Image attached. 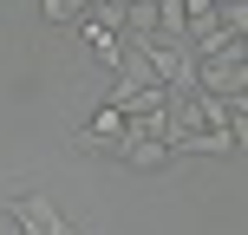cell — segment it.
<instances>
[{"label": "cell", "mask_w": 248, "mask_h": 235, "mask_svg": "<svg viewBox=\"0 0 248 235\" xmlns=\"http://www.w3.org/2000/svg\"><path fill=\"white\" fill-rule=\"evenodd\" d=\"M85 137H124V111H111V105H105V111L85 124Z\"/></svg>", "instance_id": "6"}, {"label": "cell", "mask_w": 248, "mask_h": 235, "mask_svg": "<svg viewBox=\"0 0 248 235\" xmlns=\"http://www.w3.org/2000/svg\"><path fill=\"white\" fill-rule=\"evenodd\" d=\"M7 216L20 222V235H78L46 196H7Z\"/></svg>", "instance_id": "2"}, {"label": "cell", "mask_w": 248, "mask_h": 235, "mask_svg": "<svg viewBox=\"0 0 248 235\" xmlns=\"http://www.w3.org/2000/svg\"><path fill=\"white\" fill-rule=\"evenodd\" d=\"M229 150H242L229 131H189V137L170 144V157H229Z\"/></svg>", "instance_id": "5"}, {"label": "cell", "mask_w": 248, "mask_h": 235, "mask_svg": "<svg viewBox=\"0 0 248 235\" xmlns=\"http://www.w3.org/2000/svg\"><path fill=\"white\" fill-rule=\"evenodd\" d=\"M118 163L124 170H157V163H170V144H163V137H131L124 131L118 137Z\"/></svg>", "instance_id": "3"}, {"label": "cell", "mask_w": 248, "mask_h": 235, "mask_svg": "<svg viewBox=\"0 0 248 235\" xmlns=\"http://www.w3.org/2000/svg\"><path fill=\"white\" fill-rule=\"evenodd\" d=\"M248 52H242V39L229 52H209V59H196V92H209V98H242L248 92Z\"/></svg>", "instance_id": "1"}, {"label": "cell", "mask_w": 248, "mask_h": 235, "mask_svg": "<svg viewBox=\"0 0 248 235\" xmlns=\"http://www.w3.org/2000/svg\"><path fill=\"white\" fill-rule=\"evenodd\" d=\"M118 85L111 92H137V85H157V72H150V59H144V46H131V39H118Z\"/></svg>", "instance_id": "4"}]
</instances>
